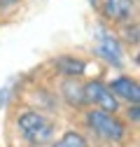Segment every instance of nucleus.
<instances>
[{
    "label": "nucleus",
    "mask_w": 140,
    "mask_h": 147,
    "mask_svg": "<svg viewBox=\"0 0 140 147\" xmlns=\"http://www.w3.org/2000/svg\"><path fill=\"white\" fill-rule=\"evenodd\" d=\"M19 131H21V136L30 145H47L51 138H54L56 126H54V121L47 119L44 115L28 110V112H24L19 117Z\"/></svg>",
    "instance_id": "nucleus-1"
},
{
    "label": "nucleus",
    "mask_w": 140,
    "mask_h": 147,
    "mask_svg": "<svg viewBox=\"0 0 140 147\" xmlns=\"http://www.w3.org/2000/svg\"><path fill=\"white\" fill-rule=\"evenodd\" d=\"M89 126L96 131V136H100L108 142H121L126 138V126L117 119L114 112H105V110H91L86 115Z\"/></svg>",
    "instance_id": "nucleus-2"
},
{
    "label": "nucleus",
    "mask_w": 140,
    "mask_h": 147,
    "mask_svg": "<svg viewBox=\"0 0 140 147\" xmlns=\"http://www.w3.org/2000/svg\"><path fill=\"white\" fill-rule=\"evenodd\" d=\"M84 100H91V103H96L100 110H105V112H117V107H119V103H117V96L110 91V86L108 84H103V82H89L84 86Z\"/></svg>",
    "instance_id": "nucleus-3"
},
{
    "label": "nucleus",
    "mask_w": 140,
    "mask_h": 147,
    "mask_svg": "<svg viewBox=\"0 0 140 147\" xmlns=\"http://www.w3.org/2000/svg\"><path fill=\"white\" fill-rule=\"evenodd\" d=\"M98 51H100V56L108 61V63H112L114 68H121L124 65V49H121V45H119V40L114 38L112 33H108V30H103V28H98Z\"/></svg>",
    "instance_id": "nucleus-4"
},
{
    "label": "nucleus",
    "mask_w": 140,
    "mask_h": 147,
    "mask_svg": "<svg viewBox=\"0 0 140 147\" xmlns=\"http://www.w3.org/2000/svg\"><path fill=\"white\" fill-rule=\"evenodd\" d=\"M105 16L117 24H124L131 19V14L135 12V0H103Z\"/></svg>",
    "instance_id": "nucleus-5"
},
{
    "label": "nucleus",
    "mask_w": 140,
    "mask_h": 147,
    "mask_svg": "<svg viewBox=\"0 0 140 147\" xmlns=\"http://www.w3.org/2000/svg\"><path fill=\"white\" fill-rule=\"evenodd\" d=\"M110 91H112L114 96L133 103V105H138V100H140V86H138V82L131 80V77H117V80L112 82Z\"/></svg>",
    "instance_id": "nucleus-6"
},
{
    "label": "nucleus",
    "mask_w": 140,
    "mask_h": 147,
    "mask_svg": "<svg viewBox=\"0 0 140 147\" xmlns=\"http://www.w3.org/2000/svg\"><path fill=\"white\" fill-rule=\"evenodd\" d=\"M63 96L70 105H82L84 103V86L75 80H65L63 84Z\"/></svg>",
    "instance_id": "nucleus-7"
},
{
    "label": "nucleus",
    "mask_w": 140,
    "mask_h": 147,
    "mask_svg": "<svg viewBox=\"0 0 140 147\" xmlns=\"http://www.w3.org/2000/svg\"><path fill=\"white\" fill-rule=\"evenodd\" d=\"M56 68L63 72V75H82L84 72V61L73 59V56H61L56 61Z\"/></svg>",
    "instance_id": "nucleus-8"
},
{
    "label": "nucleus",
    "mask_w": 140,
    "mask_h": 147,
    "mask_svg": "<svg viewBox=\"0 0 140 147\" xmlns=\"http://www.w3.org/2000/svg\"><path fill=\"white\" fill-rule=\"evenodd\" d=\"M54 147H89V142L84 140L82 133H77V131H68V133H63L61 140L54 142Z\"/></svg>",
    "instance_id": "nucleus-9"
},
{
    "label": "nucleus",
    "mask_w": 140,
    "mask_h": 147,
    "mask_svg": "<svg viewBox=\"0 0 140 147\" xmlns=\"http://www.w3.org/2000/svg\"><path fill=\"white\" fill-rule=\"evenodd\" d=\"M131 117H133V121H138V105H133V110H131V112H129Z\"/></svg>",
    "instance_id": "nucleus-10"
},
{
    "label": "nucleus",
    "mask_w": 140,
    "mask_h": 147,
    "mask_svg": "<svg viewBox=\"0 0 140 147\" xmlns=\"http://www.w3.org/2000/svg\"><path fill=\"white\" fill-rule=\"evenodd\" d=\"M5 103V89H0V105Z\"/></svg>",
    "instance_id": "nucleus-11"
},
{
    "label": "nucleus",
    "mask_w": 140,
    "mask_h": 147,
    "mask_svg": "<svg viewBox=\"0 0 140 147\" xmlns=\"http://www.w3.org/2000/svg\"><path fill=\"white\" fill-rule=\"evenodd\" d=\"M0 3H3V5H14L16 0H0Z\"/></svg>",
    "instance_id": "nucleus-12"
}]
</instances>
